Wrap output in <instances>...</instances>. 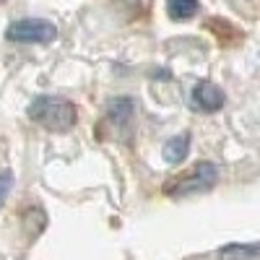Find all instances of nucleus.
Listing matches in <instances>:
<instances>
[{
    "label": "nucleus",
    "instance_id": "1a4fd4ad",
    "mask_svg": "<svg viewBox=\"0 0 260 260\" xmlns=\"http://www.w3.org/2000/svg\"><path fill=\"white\" fill-rule=\"evenodd\" d=\"M11 187H13V172L6 169L3 175H0V208H3V203H6V198H8Z\"/></svg>",
    "mask_w": 260,
    "mask_h": 260
},
{
    "label": "nucleus",
    "instance_id": "20e7f679",
    "mask_svg": "<svg viewBox=\"0 0 260 260\" xmlns=\"http://www.w3.org/2000/svg\"><path fill=\"white\" fill-rule=\"evenodd\" d=\"M192 104L201 107L203 112H216V110L224 107V91L219 89V86L203 81L192 89Z\"/></svg>",
    "mask_w": 260,
    "mask_h": 260
},
{
    "label": "nucleus",
    "instance_id": "7ed1b4c3",
    "mask_svg": "<svg viewBox=\"0 0 260 260\" xmlns=\"http://www.w3.org/2000/svg\"><path fill=\"white\" fill-rule=\"evenodd\" d=\"M55 37H57L55 24L45 18H21L8 26V39L13 42H39V45H45Z\"/></svg>",
    "mask_w": 260,
    "mask_h": 260
},
{
    "label": "nucleus",
    "instance_id": "39448f33",
    "mask_svg": "<svg viewBox=\"0 0 260 260\" xmlns=\"http://www.w3.org/2000/svg\"><path fill=\"white\" fill-rule=\"evenodd\" d=\"M187 151H190V136L182 133V136H177V138L167 141L161 154H164V161H167V164H177V161H182V159L187 156Z\"/></svg>",
    "mask_w": 260,
    "mask_h": 260
},
{
    "label": "nucleus",
    "instance_id": "6e6552de",
    "mask_svg": "<svg viewBox=\"0 0 260 260\" xmlns=\"http://www.w3.org/2000/svg\"><path fill=\"white\" fill-rule=\"evenodd\" d=\"M107 112H110V120H115V122H127L130 115H133V102L130 99H115Z\"/></svg>",
    "mask_w": 260,
    "mask_h": 260
},
{
    "label": "nucleus",
    "instance_id": "f03ea898",
    "mask_svg": "<svg viewBox=\"0 0 260 260\" xmlns=\"http://www.w3.org/2000/svg\"><path fill=\"white\" fill-rule=\"evenodd\" d=\"M216 180H219V169H216L211 161H201V164H195L187 175H182L175 185H172L169 192H175V195H192V192H201V190L213 187Z\"/></svg>",
    "mask_w": 260,
    "mask_h": 260
},
{
    "label": "nucleus",
    "instance_id": "9d476101",
    "mask_svg": "<svg viewBox=\"0 0 260 260\" xmlns=\"http://www.w3.org/2000/svg\"><path fill=\"white\" fill-rule=\"evenodd\" d=\"M0 3H3V0H0Z\"/></svg>",
    "mask_w": 260,
    "mask_h": 260
},
{
    "label": "nucleus",
    "instance_id": "423d86ee",
    "mask_svg": "<svg viewBox=\"0 0 260 260\" xmlns=\"http://www.w3.org/2000/svg\"><path fill=\"white\" fill-rule=\"evenodd\" d=\"M221 260H260V242L255 245H229L219 252Z\"/></svg>",
    "mask_w": 260,
    "mask_h": 260
},
{
    "label": "nucleus",
    "instance_id": "0eeeda50",
    "mask_svg": "<svg viewBox=\"0 0 260 260\" xmlns=\"http://www.w3.org/2000/svg\"><path fill=\"white\" fill-rule=\"evenodd\" d=\"M167 11H169L172 18L185 21L198 11V0H167Z\"/></svg>",
    "mask_w": 260,
    "mask_h": 260
},
{
    "label": "nucleus",
    "instance_id": "f257e3e1",
    "mask_svg": "<svg viewBox=\"0 0 260 260\" xmlns=\"http://www.w3.org/2000/svg\"><path fill=\"white\" fill-rule=\"evenodd\" d=\"M29 117L39 125H45L47 130L65 133V130L76 125V107L60 96H37L29 107Z\"/></svg>",
    "mask_w": 260,
    "mask_h": 260
}]
</instances>
